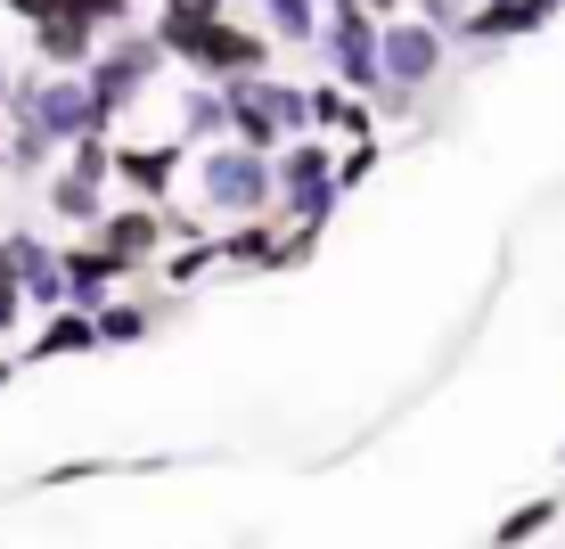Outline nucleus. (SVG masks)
<instances>
[{"label":"nucleus","mask_w":565,"mask_h":549,"mask_svg":"<svg viewBox=\"0 0 565 549\" xmlns=\"http://www.w3.org/2000/svg\"><path fill=\"white\" fill-rule=\"evenodd\" d=\"M90 246H107L115 263H131V271H140L148 254L164 246V213H156V205H124V213H99V239H90Z\"/></svg>","instance_id":"4"},{"label":"nucleus","mask_w":565,"mask_h":549,"mask_svg":"<svg viewBox=\"0 0 565 549\" xmlns=\"http://www.w3.org/2000/svg\"><path fill=\"white\" fill-rule=\"evenodd\" d=\"M99 189H107V140H83L74 148V172L57 181V213L66 222H99Z\"/></svg>","instance_id":"6"},{"label":"nucleus","mask_w":565,"mask_h":549,"mask_svg":"<svg viewBox=\"0 0 565 549\" xmlns=\"http://www.w3.org/2000/svg\"><path fill=\"white\" fill-rule=\"evenodd\" d=\"M90 337H99V352H124V345H148L156 337V312L140 296H107L99 312H90Z\"/></svg>","instance_id":"8"},{"label":"nucleus","mask_w":565,"mask_h":549,"mask_svg":"<svg viewBox=\"0 0 565 549\" xmlns=\"http://www.w3.org/2000/svg\"><path fill=\"white\" fill-rule=\"evenodd\" d=\"M0 271L17 279V304L25 312H66V279H57V246H42V239H25V230H9L0 239Z\"/></svg>","instance_id":"2"},{"label":"nucleus","mask_w":565,"mask_h":549,"mask_svg":"<svg viewBox=\"0 0 565 549\" xmlns=\"http://www.w3.org/2000/svg\"><path fill=\"white\" fill-rule=\"evenodd\" d=\"M0 500H9V493H0Z\"/></svg>","instance_id":"17"},{"label":"nucleus","mask_w":565,"mask_h":549,"mask_svg":"<svg viewBox=\"0 0 565 549\" xmlns=\"http://www.w3.org/2000/svg\"><path fill=\"white\" fill-rule=\"evenodd\" d=\"M328 50L344 57V83H377V33H369V17L353 0H337V42Z\"/></svg>","instance_id":"10"},{"label":"nucleus","mask_w":565,"mask_h":549,"mask_svg":"<svg viewBox=\"0 0 565 549\" xmlns=\"http://www.w3.org/2000/svg\"><path fill=\"white\" fill-rule=\"evenodd\" d=\"M83 352H99V337H90V312H50L42 337H33L25 352H17V369H42V361H83Z\"/></svg>","instance_id":"5"},{"label":"nucleus","mask_w":565,"mask_h":549,"mask_svg":"<svg viewBox=\"0 0 565 549\" xmlns=\"http://www.w3.org/2000/svg\"><path fill=\"white\" fill-rule=\"evenodd\" d=\"M557 517H565V484H550V493H533V500H516L509 517L492 525V549H524V541H541Z\"/></svg>","instance_id":"9"},{"label":"nucleus","mask_w":565,"mask_h":549,"mask_svg":"<svg viewBox=\"0 0 565 549\" xmlns=\"http://www.w3.org/2000/svg\"><path fill=\"white\" fill-rule=\"evenodd\" d=\"M557 467H565V443H557Z\"/></svg>","instance_id":"16"},{"label":"nucleus","mask_w":565,"mask_h":549,"mask_svg":"<svg viewBox=\"0 0 565 549\" xmlns=\"http://www.w3.org/2000/svg\"><path fill=\"white\" fill-rule=\"evenodd\" d=\"M377 57L394 66V83L411 91V83H426V74H435V33H426V25H385Z\"/></svg>","instance_id":"11"},{"label":"nucleus","mask_w":565,"mask_h":549,"mask_svg":"<svg viewBox=\"0 0 565 549\" xmlns=\"http://www.w3.org/2000/svg\"><path fill=\"white\" fill-rule=\"evenodd\" d=\"M107 172L124 189H140V198H164L172 172H181V148H107Z\"/></svg>","instance_id":"7"},{"label":"nucleus","mask_w":565,"mask_h":549,"mask_svg":"<svg viewBox=\"0 0 565 549\" xmlns=\"http://www.w3.org/2000/svg\"><path fill=\"white\" fill-rule=\"evenodd\" d=\"M213 263H222V246L198 239V246H181V254L164 263V279H172V287H189V279H198V271H213Z\"/></svg>","instance_id":"13"},{"label":"nucleus","mask_w":565,"mask_h":549,"mask_svg":"<svg viewBox=\"0 0 565 549\" xmlns=\"http://www.w3.org/2000/svg\"><path fill=\"white\" fill-rule=\"evenodd\" d=\"M57 279H66V304H74V312H99L115 287H131L140 271L115 263L107 246H66V254H57Z\"/></svg>","instance_id":"3"},{"label":"nucleus","mask_w":565,"mask_h":549,"mask_svg":"<svg viewBox=\"0 0 565 549\" xmlns=\"http://www.w3.org/2000/svg\"><path fill=\"white\" fill-rule=\"evenodd\" d=\"M541 17H550V0H483L467 33H476V42H509V33H533Z\"/></svg>","instance_id":"12"},{"label":"nucleus","mask_w":565,"mask_h":549,"mask_svg":"<svg viewBox=\"0 0 565 549\" xmlns=\"http://www.w3.org/2000/svg\"><path fill=\"white\" fill-rule=\"evenodd\" d=\"M205 205L230 213V222H255V213H270V165H263L255 148L205 156Z\"/></svg>","instance_id":"1"},{"label":"nucleus","mask_w":565,"mask_h":549,"mask_svg":"<svg viewBox=\"0 0 565 549\" xmlns=\"http://www.w3.org/2000/svg\"><path fill=\"white\" fill-rule=\"evenodd\" d=\"M9 386H17V352H0V394H9Z\"/></svg>","instance_id":"14"},{"label":"nucleus","mask_w":565,"mask_h":549,"mask_svg":"<svg viewBox=\"0 0 565 549\" xmlns=\"http://www.w3.org/2000/svg\"><path fill=\"white\" fill-rule=\"evenodd\" d=\"M369 9H402V0H369Z\"/></svg>","instance_id":"15"}]
</instances>
